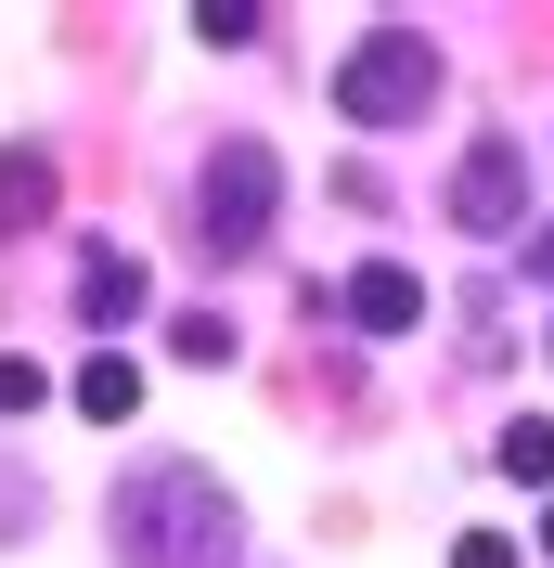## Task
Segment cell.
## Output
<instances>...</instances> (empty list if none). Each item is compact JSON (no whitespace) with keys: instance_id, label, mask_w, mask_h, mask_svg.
Instances as JSON below:
<instances>
[{"instance_id":"obj_1","label":"cell","mask_w":554,"mask_h":568,"mask_svg":"<svg viewBox=\"0 0 554 568\" xmlns=\"http://www.w3.org/2000/svg\"><path fill=\"white\" fill-rule=\"evenodd\" d=\"M233 542H245V517L194 453H155L116 478V556L130 568H233Z\"/></svg>"},{"instance_id":"obj_2","label":"cell","mask_w":554,"mask_h":568,"mask_svg":"<svg viewBox=\"0 0 554 568\" xmlns=\"http://www.w3.org/2000/svg\"><path fill=\"white\" fill-rule=\"evenodd\" d=\"M439 104V39L425 27H361L336 65V116L348 130H413V116Z\"/></svg>"},{"instance_id":"obj_3","label":"cell","mask_w":554,"mask_h":568,"mask_svg":"<svg viewBox=\"0 0 554 568\" xmlns=\"http://www.w3.org/2000/svg\"><path fill=\"white\" fill-rule=\"evenodd\" d=\"M271 207H284V169H271V142H219L207 169H194V246L207 258H258L271 246Z\"/></svg>"},{"instance_id":"obj_4","label":"cell","mask_w":554,"mask_h":568,"mask_svg":"<svg viewBox=\"0 0 554 568\" xmlns=\"http://www.w3.org/2000/svg\"><path fill=\"white\" fill-rule=\"evenodd\" d=\"M451 220H464V233H516V220H529V142H516V130H478V142H464V169H451Z\"/></svg>"},{"instance_id":"obj_5","label":"cell","mask_w":554,"mask_h":568,"mask_svg":"<svg viewBox=\"0 0 554 568\" xmlns=\"http://www.w3.org/2000/svg\"><path fill=\"white\" fill-rule=\"evenodd\" d=\"M336 311L361 323V336H413V323H425V284L400 272V258H361V272L336 284Z\"/></svg>"},{"instance_id":"obj_6","label":"cell","mask_w":554,"mask_h":568,"mask_svg":"<svg viewBox=\"0 0 554 568\" xmlns=\"http://www.w3.org/2000/svg\"><path fill=\"white\" fill-rule=\"evenodd\" d=\"M78 311L116 336V323H142V311H155V272H142L130 246H91V258H78Z\"/></svg>"},{"instance_id":"obj_7","label":"cell","mask_w":554,"mask_h":568,"mask_svg":"<svg viewBox=\"0 0 554 568\" xmlns=\"http://www.w3.org/2000/svg\"><path fill=\"white\" fill-rule=\"evenodd\" d=\"M52 194H65V181H52V155H39V142H0V233H39V220H52Z\"/></svg>"},{"instance_id":"obj_8","label":"cell","mask_w":554,"mask_h":568,"mask_svg":"<svg viewBox=\"0 0 554 568\" xmlns=\"http://www.w3.org/2000/svg\"><path fill=\"white\" fill-rule=\"evenodd\" d=\"M78 414H91V426H130L142 414V362H116V349L78 362Z\"/></svg>"},{"instance_id":"obj_9","label":"cell","mask_w":554,"mask_h":568,"mask_svg":"<svg viewBox=\"0 0 554 568\" xmlns=\"http://www.w3.org/2000/svg\"><path fill=\"white\" fill-rule=\"evenodd\" d=\"M490 465H503V478H529V491H554V414H516L503 439H490Z\"/></svg>"},{"instance_id":"obj_10","label":"cell","mask_w":554,"mask_h":568,"mask_svg":"<svg viewBox=\"0 0 554 568\" xmlns=\"http://www.w3.org/2000/svg\"><path fill=\"white\" fill-rule=\"evenodd\" d=\"M168 349H181V362H233V323H219V311H181Z\"/></svg>"},{"instance_id":"obj_11","label":"cell","mask_w":554,"mask_h":568,"mask_svg":"<svg viewBox=\"0 0 554 568\" xmlns=\"http://www.w3.org/2000/svg\"><path fill=\"white\" fill-rule=\"evenodd\" d=\"M194 27H207L219 52H233V39H258V27H271V13H258V0H194Z\"/></svg>"},{"instance_id":"obj_12","label":"cell","mask_w":554,"mask_h":568,"mask_svg":"<svg viewBox=\"0 0 554 568\" xmlns=\"http://www.w3.org/2000/svg\"><path fill=\"white\" fill-rule=\"evenodd\" d=\"M39 400H52V375H39L27 349H0V414H39Z\"/></svg>"},{"instance_id":"obj_13","label":"cell","mask_w":554,"mask_h":568,"mask_svg":"<svg viewBox=\"0 0 554 568\" xmlns=\"http://www.w3.org/2000/svg\"><path fill=\"white\" fill-rule=\"evenodd\" d=\"M451 568H516V542H503V530H464V542H451Z\"/></svg>"},{"instance_id":"obj_14","label":"cell","mask_w":554,"mask_h":568,"mask_svg":"<svg viewBox=\"0 0 554 568\" xmlns=\"http://www.w3.org/2000/svg\"><path fill=\"white\" fill-rule=\"evenodd\" d=\"M529 258H542V284H554V233H542V246H529Z\"/></svg>"},{"instance_id":"obj_15","label":"cell","mask_w":554,"mask_h":568,"mask_svg":"<svg viewBox=\"0 0 554 568\" xmlns=\"http://www.w3.org/2000/svg\"><path fill=\"white\" fill-rule=\"evenodd\" d=\"M542 556H554V504H542Z\"/></svg>"},{"instance_id":"obj_16","label":"cell","mask_w":554,"mask_h":568,"mask_svg":"<svg viewBox=\"0 0 554 568\" xmlns=\"http://www.w3.org/2000/svg\"><path fill=\"white\" fill-rule=\"evenodd\" d=\"M542 349H554V336H542Z\"/></svg>"}]
</instances>
